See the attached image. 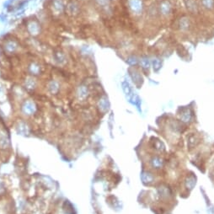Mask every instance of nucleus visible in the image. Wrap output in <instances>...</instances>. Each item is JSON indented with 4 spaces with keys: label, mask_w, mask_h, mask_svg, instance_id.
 <instances>
[{
    "label": "nucleus",
    "mask_w": 214,
    "mask_h": 214,
    "mask_svg": "<svg viewBox=\"0 0 214 214\" xmlns=\"http://www.w3.org/2000/svg\"><path fill=\"white\" fill-rule=\"evenodd\" d=\"M25 29L27 35L31 38H36L42 34L43 27L41 21L38 19L32 18L25 20Z\"/></svg>",
    "instance_id": "nucleus-1"
},
{
    "label": "nucleus",
    "mask_w": 214,
    "mask_h": 214,
    "mask_svg": "<svg viewBox=\"0 0 214 214\" xmlns=\"http://www.w3.org/2000/svg\"><path fill=\"white\" fill-rule=\"evenodd\" d=\"M1 47L5 54L15 55L17 53H19L21 46L19 42L16 38L7 37L4 40Z\"/></svg>",
    "instance_id": "nucleus-2"
},
{
    "label": "nucleus",
    "mask_w": 214,
    "mask_h": 214,
    "mask_svg": "<svg viewBox=\"0 0 214 214\" xmlns=\"http://www.w3.org/2000/svg\"><path fill=\"white\" fill-rule=\"evenodd\" d=\"M25 71L28 75L37 78L43 73L44 67L39 61L31 60L26 64Z\"/></svg>",
    "instance_id": "nucleus-3"
},
{
    "label": "nucleus",
    "mask_w": 214,
    "mask_h": 214,
    "mask_svg": "<svg viewBox=\"0 0 214 214\" xmlns=\"http://www.w3.org/2000/svg\"><path fill=\"white\" fill-rule=\"evenodd\" d=\"M66 4L64 0H51L49 9L54 16H62L66 12Z\"/></svg>",
    "instance_id": "nucleus-4"
},
{
    "label": "nucleus",
    "mask_w": 214,
    "mask_h": 214,
    "mask_svg": "<svg viewBox=\"0 0 214 214\" xmlns=\"http://www.w3.org/2000/svg\"><path fill=\"white\" fill-rule=\"evenodd\" d=\"M52 58L54 63L59 67H63L65 65H67L68 62V55L61 49H56L53 51L52 53Z\"/></svg>",
    "instance_id": "nucleus-5"
},
{
    "label": "nucleus",
    "mask_w": 214,
    "mask_h": 214,
    "mask_svg": "<svg viewBox=\"0 0 214 214\" xmlns=\"http://www.w3.org/2000/svg\"><path fill=\"white\" fill-rule=\"evenodd\" d=\"M81 7L80 4L77 0H69L66 4V12L65 14L68 15L69 17H76L80 14Z\"/></svg>",
    "instance_id": "nucleus-6"
},
{
    "label": "nucleus",
    "mask_w": 214,
    "mask_h": 214,
    "mask_svg": "<svg viewBox=\"0 0 214 214\" xmlns=\"http://www.w3.org/2000/svg\"><path fill=\"white\" fill-rule=\"evenodd\" d=\"M21 110L23 114L26 116H31L36 111V105L34 101L27 100L21 105Z\"/></svg>",
    "instance_id": "nucleus-7"
},
{
    "label": "nucleus",
    "mask_w": 214,
    "mask_h": 214,
    "mask_svg": "<svg viewBox=\"0 0 214 214\" xmlns=\"http://www.w3.org/2000/svg\"><path fill=\"white\" fill-rule=\"evenodd\" d=\"M23 87L27 91L32 92L37 88V80L35 77L28 75L25 78L24 81H23Z\"/></svg>",
    "instance_id": "nucleus-8"
},
{
    "label": "nucleus",
    "mask_w": 214,
    "mask_h": 214,
    "mask_svg": "<svg viewBox=\"0 0 214 214\" xmlns=\"http://www.w3.org/2000/svg\"><path fill=\"white\" fill-rule=\"evenodd\" d=\"M46 88L50 94H56L60 92L61 90V83L58 81V79H50L46 83Z\"/></svg>",
    "instance_id": "nucleus-9"
},
{
    "label": "nucleus",
    "mask_w": 214,
    "mask_h": 214,
    "mask_svg": "<svg viewBox=\"0 0 214 214\" xmlns=\"http://www.w3.org/2000/svg\"><path fill=\"white\" fill-rule=\"evenodd\" d=\"M76 95H77L79 100H85L89 95L88 87L86 85H84V84H80L76 90Z\"/></svg>",
    "instance_id": "nucleus-10"
},
{
    "label": "nucleus",
    "mask_w": 214,
    "mask_h": 214,
    "mask_svg": "<svg viewBox=\"0 0 214 214\" xmlns=\"http://www.w3.org/2000/svg\"><path fill=\"white\" fill-rule=\"evenodd\" d=\"M129 6L131 10L136 13H138L142 9V3L140 0H129Z\"/></svg>",
    "instance_id": "nucleus-11"
},
{
    "label": "nucleus",
    "mask_w": 214,
    "mask_h": 214,
    "mask_svg": "<svg viewBox=\"0 0 214 214\" xmlns=\"http://www.w3.org/2000/svg\"><path fill=\"white\" fill-rule=\"evenodd\" d=\"M98 105H99V108H100V110H101L102 112H105L109 109V101H108V99L106 97H102L100 100Z\"/></svg>",
    "instance_id": "nucleus-12"
},
{
    "label": "nucleus",
    "mask_w": 214,
    "mask_h": 214,
    "mask_svg": "<svg viewBox=\"0 0 214 214\" xmlns=\"http://www.w3.org/2000/svg\"><path fill=\"white\" fill-rule=\"evenodd\" d=\"M17 130L19 131V133H21L22 135H25V133L28 132V127L25 122H19L17 127Z\"/></svg>",
    "instance_id": "nucleus-13"
},
{
    "label": "nucleus",
    "mask_w": 214,
    "mask_h": 214,
    "mask_svg": "<svg viewBox=\"0 0 214 214\" xmlns=\"http://www.w3.org/2000/svg\"><path fill=\"white\" fill-rule=\"evenodd\" d=\"M99 6L101 7H106L109 4V0H95Z\"/></svg>",
    "instance_id": "nucleus-14"
},
{
    "label": "nucleus",
    "mask_w": 214,
    "mask_h": 214,
    "mask_svg": "<svg viewBox=\"0 0 214 214\" xmlns=\"http://www.w3.org/2000/svg\"><path fill=\"white\" fill-rule=\"evenodd\" d=\"M152 163H153V165H154V166H155V167H160V166L162 165V161L160 158H154V159H153V161H152Z\"/></svg>",
    "instance_id": "nucleus-15"
},
{
    "label": "nucleus",
    "mask_w": 214,
    "mask_h": 214,
    "mask_svg": "<svg viewBox=\"0 0 214 214\" xmlns=\"http://www.w3.org/2000/svg\"><path fill=\"white\" fill-rule=\"evenodd\" d=\"M161 8H162V12H163L164 14H167V13L169 11V6L167 4H162Z\"/></svg>",
    "instance_id": "nucleus-16"
},
{
    "label": "nucleus",
    "mask_w": 214,
    "mask_h": 214,
    "mask_svg": "<svg viewBox=\"0 0 214 214\" xmlns=\"http://www.w3.org/2000/svg\"><path fill=\"white\" fill-rule=\"evenodd\" d=\"M203 4L207 7H211L212 4H213V1L212 0H202Z\"/></svg>",
    "instance_id": "nucleus-17"
},
{
    "label": "nucleus",
    "mask_w": 214,
    "mask_h": 214,
    "mask_svg": "<svg viewBox=\"0 0 214 214\" xmlns=\"http://www.w3.org/2000/svg\"><path fill=\"white\" fill-rule=\"evenodd\" d=\"M127 62L129 64H134V63H136L137 60H136L135 57H129V58H128Z\"/></svg>",
    "instance_id": "nucleus-18"
},
{
    "label": "nucleus",
    "mask_w": 214,
    "mask_h": 214,
    "mask_svg": "<svg viewBox=\"0 0 214 214\" xmlns=\"http://www.w3.org/2000/svg\"><path fill=\"white\" fill-rule=\"evenodd\" d=\"M142 63H143V66L144 68H148V67L149 66L148 61L147 60V59H143V60L142 61Z\"/></svg>",
    "instance_id": "nucleus-19"
}]
</instances>
